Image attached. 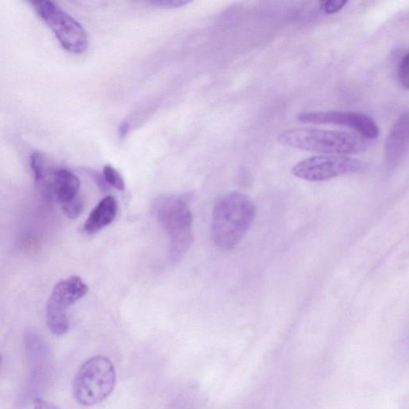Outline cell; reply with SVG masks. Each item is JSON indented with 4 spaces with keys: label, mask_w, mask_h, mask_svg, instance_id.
<instances>
[{
    "label": "cell",
    "mask_w": 409,
    "mask_h": 409,
    "mask_svg": "<svg viewBox=\"0 0 409 409\" xmlns=\"http://www.w3.org/2000/svg\"><path fill=\"white\" fill-rule=\"evenodd\" d=\"M115 386L114 364L104 356H95L86 360L75 374L74 396L80 405L93 406L107 399Z\"/></svg>",
    "instance_id": "4"
},
{
    "label": "cell",
    "mask_w": 409,
    "mask_h": 409,
    "mask_svg": "<svg viewBox=\"0 0 409 409\" xmlns=\"http://www.w3.org/2000/svg\"><path fill=\"white\" fill-rule=\"evenodd\" d=\"M187 3L189 2L186 0H159V1L152 2V4L156 5V6L170 8L183 7Z\"/></svg>",
    "instance_id": "16"
},
{
    "label": "cell",
    "mask_w": 409,
    "mask_h": 409,
    "mask_svg": "<svg viewBox=\"0 0 409 409\" xmlns=\"http://www.w3.org/2000/svg\"><path fill=\"white\" fill-rule=\"evenodd\" d=\"M397 62V78L399 80L402 87L406 90L408 89L409 86V74H408V52L398 55Z\"/></svg>",
    "instance_id": "12"
},
{
    "label": "cell",
    "mask_w": 409,
    "mask_h": 409,
    "mask_svg": "<svg viewBox=\"0 0 409 409\" xmlns=\"http://www.w3.org/2000/svg\"><path fill=\"white\" fill-rule=\"evenodd\" d=\"M34 409H59L54 403L41 399V398H35L33 401Z\"/></svg>",
    "instance_id": "18"
},
{
    "label": "cell",
    "mask_w": 409,
    "mask_h": 409,
    "mask_svg": "<svg viewBox=\"0 0 409 409\" xmlns=\"http://www.w3.org/2000/svg\"><path fill=\"white\" fill-rule=\"evenodd\" d=\"M255 216V205L244 193L232 192L220 198L213 213L215 244L225 250L234 249L248 232Z\"/></svg>",
    "instance_id": "1"
},
{
    "label": "cell",
    "mask_w": 409,
    "mask_h": 409,
    "mask_svg": "<svg viewBox=\"0 0 409 409\" xmlns=\"http://www.w3.org/2000/svg\"><path fill=\"white\" fill-rule=\"evenodd\" d=\"M88 291V285L77 276L56 284L47 305V326L54 335L61 336L68 331L67 310L70 306L83 298Z\"/></svg>",
    "instance_id": "7"
},
{
    "label": "cell",
    "mask_w": 409,
    "mask_h": 409,
    "mask_svg": "<svg viewBox=\"0 0 409 409\" xmlns=\"http://www.w3.org/2000/svg\"><path fill=\"white\" fill-rule=\"evenodd\" d=\"M359 159L341 155H317L299 161L291 170L293 175L309 182H325L362 168Z\"/></svg>",
    "instance_id": "8"
},
{
    "label": "cell",
    "mask_w": 409,
    "mask_h": 409,
    "mask_svg": "<svg viewBox=\"0 0 409 409\" xmlns=\"http://www.w3.org/2000/svg\"><path fill=\"white\" fill-rule=\"evenodd\" d=\"M408 149V112H403L392 127L385 143V163L394 170L405 159Z\"/></svg>",
    "instance_id": "10"
},
{
    "label": "cell",
    "mask_w": 409,
    "mask_h": 409,
    "mask_svg": "<svg viewBox=\"0 0 409 409\" xmlns=\"http://www.w3.org/2000/svg\"><path fill=\"white\" fill-rule=\"evenodd\" d=\"M40 17L49 26L59 44L69 52L83 53L88 47V37L82 25L51 1L32 2Z\"/></svg>",
    "instance_id": "6"
},
{
    "label": "cell",
    "mask_w": 409,
    "mask_h": 409,
    "mask_svg": "<svg viewBox=\"0 0 409 409\" xmlns=\"http://www.w3.org/2000/svg\"><path fill=\"white\" fill-rule=\"evenodd\" d=\"M0 362H1V358H0Z\"/></svg>",
    "instance_id": "20"
},
{
    "label": "cell",
    "mask_w": 409,
    "mask_h": 409,
    "mask_svg": "<svg viewBox=\"0 0 409 409\" xmlns=\"http://www.w3.org/2000/svg\"><path fill=\"white\" fill-rule=\"evenodd\" d=\"M129 128H130V126H129L128 122H125L122 123L121 126L120 127V130H118V132H120V138H125L127 136Z\"/></svg>",
    "instance_id": "19"
},
{
    "label": "cell",
    "mask_w": 409,
    "mask_h": 409,
    "mask_svg": "<svg viewBox=\"0 0 409 409\" xmlns=\"http://www.w3.org/2000/svg\"><path fill=\"white\" fill-rule=\"evenodd\" d=\"M154 211L161 227L169 235L170 259L179 261L193 241V216L189 207L179 197L163 195L156 199Z\"/></svg>",
    "instance_id": "3"
},
{
    "label": "cell",
    "mask_w": 409,
    "mask_h": 409,
    "mask_svg": "<svg viewBox=\"0 0 409 409\" xmlns=\"http://www.w3.org/2000/svg\"><path fill=\"white\" fill-rule=\"evenodd\" d=\"M348 3V2L344 0H330V1L321 3L320 10L325 15H333L341 12Z\"/></svg>",
    "instance_id": "15"
},
{
    "label": "cell",
    "mask_w": 409,
    "mask_h": 409,
    "mask_svg": "<svg viewBox=\"0 0 409 409\" xmlns=\"http://www.w3.org/2000/svg\"><path fill=\"white\" fill-rule=\"evenodd\" d=\"M90 175L93 176L96 184L102 192H106L109 190V185L107 184L104 175H101L97 172H91Z\"/></svg>",
    "instance_id": "17"
},
{
    "label": "cell",
    "mask_w": 409,
    "mask_h": 409,
    "mask_svg": "<svg viewBox=\"0 0 409 409\" xmlns=\"http://www.w3.org/2000/svg\"><path fill=\"white\" fill-rule=\"evenodd\" d=\"M117 202L114 197L107 196L97 205L86 220L83 230L88 234H94L107 227L115 218Z\"/></svg>",
    "instance_id": "11"
},
{
    "label": "cell",
    "mask_w": 409,
    "mask_h": 409,
    "mask_svg": "<svg viewBox=\"0 0 409 409\" xmlns=\"http://www.w3.org/2000/svg\"><path fill=\"white\" fill-rule=\"evenodd\" d=\"M104 177L107 183L111 186L115 187L118 191L125 189V182L120 173L110 165H106L104 168Z\"/></svg>",
    "instance_id": "13"
},
{
    "label": "cell",
    "mask_w": 409,
    "mask_h": 409,
    "mask_svg": "<svg viewBox=\"0 0 409 409\" xmlns=\"http://www.w3.org/2000/svg\"><path fill=\"white\" fill-rule=\"evenodd\" d=\"M298 120L313 125H335L348 127L370 140L379 136L380 129L372 117L353 111H330L300 113Z\"/></svg>",
    "instance_id": "9"
},
{
    "label": "cell",
    "mask_w": 409,
    "mask_h": 409,
    "mask_svg": "<svg viewBox=\"0 0 409 409\" xmlns=\"http://www.w3.org/2000/svg\"><path fill=\"white\" fill-rule=\"evenodd\" d=\"M278 143L284 147L326 155L356 154L369 147L367 139L360 134L315 128L284 131L279 134Z\"/></svg>",
    "instance_id": "2"
},
{
    "label": "cell",
    "mask_w": 409,
    "mask_h": 409,
    "mask_svg": "<svg viewBox=\"0 0 409 409\" xmlns=\"http://www.w3.org/2000/svg\"><path fill=\"white\" fill-rule=\"evenodd\" d=\"M31 168L38 189L47 201L63 205L79 196V177L67 169L57 168L45 154H32Z\"/></svg>",
    "instance_id": "5"
},
{
    "label": "cell",
    "mask_w": 409,
    "mask_h": 409,
    "mask_svg": "<svg viewBox=\"0 0 409 409\" xmlns=\"http://www.w3.org/2000/svg\"><path fill=\"white\" fill-rule=\"evenodd\" d=\"M62 209L68 218H77L84 209L83 198L80 196L75 198L71 202L62 205Z\"/></svg>",
    "instance_id": "14"
}]
</instances>
